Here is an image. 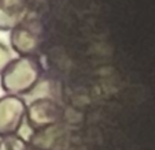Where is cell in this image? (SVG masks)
I'll return each instance as SVG.
<instances>
[{
  "mask_svg": "<svg viewBox=\"0 0 155 150\" xmlns=\"http://www.w3.org/2000/svg\"><path fill=\"white\" fill-rule=\"evenodd\" d=\"M41 66L35 56H18L2 71L0 85L6 94H28L41 77Z\"/></svg>",
  "mask_w": 155,
  "mask_h": 150,
  "instance_id": "cell-1",
  "label": "cell"
},
{
  "mask_svg": "<svg viewBox=\"0 0 155 150\" xmlns=\"http://www.w3.org/2000/svg\"><path fill=\"white\" fill-rule=\"evenodd\" d=\"M0 150H26V143L17 134L2 136V139H0Z\"/></svg>",
  "mask_w": 155,
  "mask_h": 150,
  "instance_id": "cell-6",
  "label": "cell"
},
{
  "mask_svg": "<svg viewBox=\"0 0 155 150\" xmlns=\"http://www.w3.org/2000/svg\"><path fill=\"white\" fill-rule=\"evenodd\" d=\"M10 42L19 56H33L38 49V37L24 23L11 30Z\"/></svg>",
  "mask_w": 155,
  "mask_h": 150,
  "instance_id": "cell-5",
  "label": "cell"
},
{
  "mask_svg": "<svg viewBox=\"0 0 155 150\" xmlns=\"http://www.w3.org/2000/svg\"><path fill=\"white\" fill-rule=\"evenodd\" d=\"M12 59H14V58L11 56L10 49L7 48L6 45L0 44V74H2V71H3V70L6 68L10 63H11Z\"/></svg>",
  "mask_w": 155,
  "mask_h": 150,
  "instance_id": "cell-7",
  "label": "cell"
},
{
  "mask_svg": "<svg viewBox=\"0 0 155 150\" xmlns=\"http://www.w3.org/2000/svg\"><path fill=\"white\" fill-rule=\"evenodd\" d=\"M26 113L28 107L21 97L6 94L0 98V136L17 134Z\"/></svg>",
  "mask_w": 155,
  "mask_h": 150,
  "instance_id": "cell-2",
  "label": "cell"
},
{
  "mask_svg": "<svg viewBox=\"0 0 155 150\" xmlns=\"http://www.w3.org/2000/svg\"><path fill=\"white\" fill-rule=\"evenodd\" d=\"M62 109L51 100H37L28 108L26 119L33 128H47L61 119Z\"/></svg>",
  "mask_w": 155,
  "mask_h": 150,
  "instance_id": "cell-3",
  "label": "cell"
},
{
  "mask_svg": "<svg viewBox=\"0 0 155 150\" xmlns=\"http://www.w3.org/2000/svg\"><path fill=\"white\" fill-rule=\"evenodd\" d=\"M29 0H0V30L11 32L28 15Z\"/></svg>",
  "mask_w": 155,
  "mask_h": 150,
  "instance_id": "cell-4",
  "label": "cell"
}]
</instances>
